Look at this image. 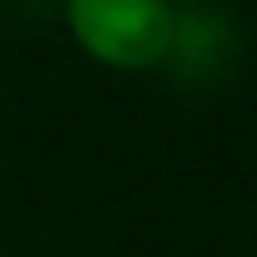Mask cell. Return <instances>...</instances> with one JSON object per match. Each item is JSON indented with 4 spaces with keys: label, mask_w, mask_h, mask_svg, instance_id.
<instances>
[{
    "label": "cell",
    "mask_w": 257,
    "mask_h": 257,
    "mask_svg": "<svg viewBox=\"0 0 257 257\" xmlns=\"http://www.w3.org/2000/svg\"><path fill=\"white\" fill-rule=\"evenodd\" d=\"M72 34L110 67H153L172 38V10L162 0H67Z\"/></svg>",
    "instance_id": "6da1fadb"
},
{
    "label": "cell",
    "mask_w": 257,
    "mask_h": 257,
    "mask_svg": "<svg viewBox=\"0 0 257 257\" xmlns=\"http://www.w3.org/2000/svg\"><path fill=\"white\" fill-rule=\"evenodd\" d=\"M243 53L238 24H233L224 10H186L172 15V38H167V62L172 76L181 86H214L233 72Z\"/></svg>",
    "instance_id": "7a4b0ae2"
}]
</instances>
